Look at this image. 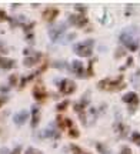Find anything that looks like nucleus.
I'll use <instances>...</instances> for the list:
<instances>
[{
    "label": "nucleus",
    "mask_w": 140,
    "mask_h": 154,
    "mask_svg": "<svg viewBox=\"0 0 140 154\" xmlns=\"http://www.w3.org/2000/svg\"><path fill=\"white\" fill-rule=\"evenodd\" d=\"M120 42L126 46V49H129L130 51H136V50L139 49V37H137V34L133 32V30H123L122 33H120Z\"/></svg>",
    "instance_id": "f257e3e1"
},
{
    "label": "nucleus",
    "mask_w": 140,
    "mask_h": 154,
    "mask_svg": "<svg viewBox=\"0 0 140 154\" xmlns=\"http://www.w3.org/2000/svg\"><path fill=\"white\" fill-rule=\"evenodd\" d=\"M124 84L123 83V77H117V79H103L97 87L101 88L103 91H116V90H122L124 88Z\"/></svg>",
    "instance_id": "f03ea898"
},
{
    "label": "nucleus",
    "mask_w": 140,
    "mask_h": 154,
    "mask_svg": "<svg viewBox=\"0 0 140 154\" xmlns=\"http://www.w3.org/2000/svg\"><path fill=\"white\" fill-rule=\"evenodd\" d=\"M93 44H95L93 40H84V42H80V43L76 44L73 50L80 57H90L92 51H93Z\"/></svg>",
    "instance_id": "7ed1b4c3"
},
{
    "label": "nucleus",
    "mask_w": 140,
    "mask_h": 154,
    "mask_svg": "<svg viewBox=\"0 0 140 154\" xmlns=\"http://www.w3.org/2000/svg\"><path fill=\"white\" fill-rule=\"evenodd\" d=\"M59 88H60V91H62L63 94H70V93H73V91H74L76 84H74V82H72V80L64 79V80H62V82H60Z\"/></svg>",
    "instance_id": "20e7f679"
},
{
    "label": "nucleus",
    "mask_w": 140,
    "mask_h": 154,
    "mask_svg": "<svg viewBox=\"0 0 140 154\" xmlns=\"http://www.w3.org/2000/svg\"><path fill=\"white\" fill-rule=\"evenodd\" d=\"M69 23L72 26H77V27H83L84 24L87 23V19L84 17V14H73L69 19Z\"/></svg>",
    "instance_id": "39448f33"
},
{
    "label": "nucleus",
    "mask_w": 140,
    "mask_h": 154,
    "mask_svg": "<svg viewBox=\"0 0 140 154\" xmlns=\"http://www.w3.org/2000/svg\"><path fill=\"white\" fill-rule=\"evenodd\" d=\"M57 14H59V10H57V9L49 7V9H46V10L43 11V19H45L46 22H53L57 17Z\"/></svg>",
    "instance_id": "423d86ee"
},
{
    "label": "nucleus",
    "mask_w": 140,
    "mask_h": 154,
    "mask_svg": "<svg viewBox=\"0 0 140 154\" xmlns=\"http://www.w3.org/2000/svg\"><path fill=\"white\" fill-rule=\"evenodd\" d=\"M123 101L124 103H127L129 106H137L139 104V97H137V94L133 93V91H130V93L124 94L123 96Z\"/></svg>",
    "instance_id": "0eeeda50"
},
{
    "label": "nucleus",
    "mask_w": 140,
    "mask_h": 154,
    "mask_svg": "<svg viewBox=\"0 0 140 154\" xmlns=\"http://www.w3.org/2000/svg\"><path fill=\"white\" fill-rule=\"evenodd\" d=\"M64 26H53V27L49 30L50 33V38L51 40H57L59 37H62V34L64 33Z\"/></svg>",
    "instance_id": "6e6552de"
},
{
    "label": "nucleus",
    "mask_w": 140,
    "mask_h": 154,
    "mask_svg": "<svg viewBox=\"0 0 140 154\" xmlns=\"http://www.w3.org/2000/svg\"><path fill=\"white\" fill-rule=\"evenodd\" d=\"M33 96L37 101H43V100L46 99L45 87H43V86H36V87L33 88Z\"/></svg>",
    "instance_id": "1a4fd4ad"
},
{
    "label": "nucleus",
    "mask_w": 140,
    "mask_h": 154,
    "mask_svg": "<svg viewBox=\"0 0 140 154\" xmlns=\"http://www.w3.org/2000/svg\"><path fill=\"white\" fill-rule=\"evenodd\" d=\"M27 117H29V113L26 110H23V111H20V113H17V114L14 116V123L19 124V126H22L23 123L27 120Z\"/></svg>",
    "instance_id": "9d476101"
},
{
    "label": "nucleus",
    "mask_w": 140,
    "mask_h": 154,
    "mask_svg": "<svg viewBox=\"0 0 140 154\" xmlns=\"http://www.w3.org/2000/svg\"><path fill=\"white\" fill-rule=\"evenodd\" d=\"M32 126L36 127L37 126V123L40 120V116H39V110H37V107H33V110H32Z\"/></svg>",
    "instance_id": "9b49d317"
},
{
    "label": "nucleus",
    "mask_w": 140,
    "mask_h": 154,
    "mask_svg": "<svg viewBox=\"0 0 140 154\" xmlns=\"http://www.w3.org/2000/svg\"><path fill=\"white\" fill-rule=\"evenodd\" d=\"M73 72L79 76H83V64L80 61H73Z\"/></svg>",
    "instance_id": "f8f14e48"
},
{
    "label": "nucleus",
    "mask_w": 140,
    "mask_h": 154,
    "mask_svg": "<svg viewBox=\"0 0 140 154\" xmlns=\"http://www.w3.org/2000/svg\"><path fill=\"white\" fill-rule=\"evenodd\" d=\"M132 84H133V87L140 91V72L136 73L135 76H132Z\"/></svg>",
    "instance_id": "ddd939ff"
},
{
    "label": "nucleus",
    "mask_w": 140,
    "mask_h": 154,
    "mask_svg": "<svg viewBox=\"0 0 140 154\" xmlns=\"http://www.w3.org/2000/svg\"><path fill=\"white\" fill-rule=\"evenodd\" d=\"M117 131H119V134L122 136V137H124L126 136V133H127V127L124 126V124H117Z\"/></svg>",
    "instance_id": "4468645a"
},
{
    "label": "nucleus",
    "mask_w": 140,
    "mask_h": 154,
    "mask_svg": "<svg viewBox=\"0 0 140 154\" xmlns=\"http://www.w3.org/2000/svg\"><path fill=\"white\" fill-rule=\"evenodd\" d=\"M130 140H132L133 143H136V144H139V146H140V133L135 131L133 134H132V137H130Z\"/></svg>",
    "instance_id": "2eb2a0df"
},
{
    "label": "nucleus",
    "mask_w": 140,
    "mask_h": 154,
    "mask_svg": "<svg viewBox=\"0 0 140 154\" xmlns=\"http://www.w3.org/2000/svg\"><path fill=\"white\" fill-rule=\"evenodd\" d=\"M69 134H70V137L74 138V137H77V136H79V131L76 130V128H73V127H72V128H69Z\"/></svg>",
    "instance_id": "dca6fc26"
},
{
    "label": "nucleus",
    "mask_w": 140,
    "mask_h": 154,
    "mask_svg": "<svg viewBox=\"0 0 140 154\" xmlns=\"http://www.w3.org/2000/svg\"><path fill=\"white\" fill-rule=\"evenodd\" d=\"M120 154H132V151H130V149L129 147H122V150H120Z\"/></svg>",
    "instance_id": "f3484780"
},
{
    "label": "nucleus",
    "mask_w": 140,
    "mask_h": 154,
    "mask_svg": "<svg viewBox=\"0 0 140 154\" xmlns=\"http://www.w3.org/2000/svg\"><path fill=\"white\" fill-rule=\"evenodd\" d=\"M26 154H40V151H37V150L33 149V147H30V149L26 151Z\"/></svg>",
    "instance_id": "a211bd4d"
},
{
    "label": "nucleus",
    "mask_w": 140,
    "mask_h": 154,
    "mask_svg": "<svg viewBox=\"0 0 140 154\" xmlns=\"http://www.w3.org/2000/svg\"><path fill=\"white\" fill-rule=\"evenodd\" d=\"M67 103H69V101H63V104L59 106V110H62V109H66V107H67Z\"/></svg>",
    "instance_id": "6ab92c4d"
},
{
    "label": "nucleus",
    "mask_w": 140,
    "mask_h": 154,
    "mask_svg": "<svg viewBox=\"0 0 140 154\" xmlns=\"http://www.w3.org/2000/svg\"><path fill=\"white\" fill-rule=\"evenodd\" d=\"M73 151H74V154H80V150H79V147H74V146H72Z\"/></svg>",
    "instance_id": "aec40b11"
},
{
    "label": "nucleus",
    "mask_w": 140,
    "mask_h": 154,
    "mask_svg": "<svg viewBox=\"0 0 140 154\" xmlns=\"http://www.w3.org/2000/svg\"><path fill=\"white\" fill-rule=\"evenodd\" d=\"M10 83H11V84H14V83H16V76H11L10 77Z\"/></svg>",
    "instance_id": "412c9836"
},
{
    "label": "nucleus",
    "mask_w": 140,
    "mask_h": 154,
    "mask_svg": "<svg viewBox=\"0 0 140 154\" xmlns=\"http://www.w3.org/2000/svg\"><path fill=\"white\" fill-rule=\"evenodd\" d=\"M19 153H20V149H17V150H16V151H14V153H13V154H19Z\"/></svg>",
    "instance_id": "4be33fe9"
},
{
    "label": "nucleus",
    "mask_w": 140,
    "mask_h": 154,
    "mask_svg": "<svg viewBox=\"0 0 140 154\" xmlns=\"http://www.w3.org/2000/svg\"><path fill=\"white\" fill-rule=\"evenodd\" d=\"M2 104H3V101H2V100H0V106H2Z\"/></svg>",
    "instance_id": "5701e85b"
}]
</instances>
